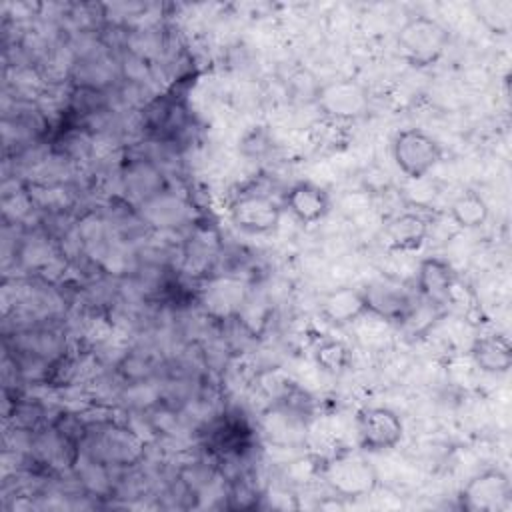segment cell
<instances>
[{"instance_id":"obj_1","label":"cell","mask_w":512,"mask_h":512,"mask_svg":"<svg viewBox=\"0 0 512 512\" xmlns=\"http://www.w3.org/2000/svg\"><path fill=\"white\" fill-rule=\"evenodd\" d=\"M320 476L336 498L342 500L364 498L378 486V472L362 450H342L326 458L322 462Z\"/></svg>"},{"instance_id":"obj_2","label":"cell","mask_w":512,"mask_h":512,"mask_svg":"<svg viewBox=\"0 0 512 512\" xmlns=\"http://www.w3.org/2000/svg\"><path fill=\"white\" fill-rule=\"evenodd\" d=\"M448 42V28L430 16H414L398 32V48L412 66L434 64L448 48Z\"/></svg>"},{"instance_id":"obj_3","label":"cell","mask_w":512,"mask_h":512,"mask_svg":"<svg viewBox=\"0 0 512 512\" xmlns=\"http://www.w3.org/2000/svg\"><path fill=\"white\" fill-rule=\"evenodd\" d=\"M442 156V144L420 128H404L392 140L394 164L410 180L424 178L442 162Z\"/></svg>"},{"instance_id":"obj_4","label":"cell","mask_w":512,"mask_h":512,"mask_svg":"<svg viewBox=\"0 0 512 512\" xmlns=\"http://www.w3.org/2000/svg\"><path fill=\"white\" fill-rule=\"evenodd\" d=\"M358 448L366 454L386 452L398 446L404 434L400 416L386 406H364L354 420Z\"/></svg>"},{"instance_id":"obj_5","label":"cell","mask_w":512,"mask_h":512,"mask_svg":"<svg viewBox=\"0 0 512 512\" xmlns=\"http://www.w3.org/2000/svg\"><path fill=\"white\" fill-rule=\"evenodd\" d=\"M512 484L504 470L486 468L460 490L458 504L468 512H500L510 506Z\"/></svg>"},{"instance_id":"obj_6","label":"cell","mask_w":512,"mask_h":512,"mask_svg":"<svg viewBox=\"0 0 512 512\" xmlns=\"http://www.w3.org/2000/svg\"><path fill=\"white\" fill-rule=\"evenodd\" d=\"M368 92L352 78L330 80L316 92L318 110L332 120H356L368 112Z\"/></svg>"},{"instance_id":"obj_7","label":"cell","mask_w":512,"mask_h":512,"mask_svg":"<svg viewBox=\"0 0 512 512\" xmlns=\"http://www.w3.org/2000/svg\"><path fill=\"white\" fill-rule=\"evenodd\" d=\"M282 206L264 192H244L230 204V220L248 234H270L278 228Z\"/></svg>"},{"instance_id":"obj_8","label":"cell","mask_w":512,"mask_h":512,"mask_svg":"<svg viewBox=\"0 0 512 512\" xmlns=\"http://www.w3.org/2000/svg\"><path fill=\"white\" fill-rule=\"evenodd\" d=\"M144 454L142 440L126 426L104 424L92 442V458L100 466H132Z\"/></svg>"},{"instance_id":"obj_9","label":"cell","mask_w":512,"mask_h":512,"mask_svg":"<svg viewBox=\"0 0 512 512\" xmlns=\"http://www.w3.org/2000/svg\"><path fill=\"white\" fill-rule=\"evenodd\" d=\"M416 288L422 300L436 308L450 304L456 288V272L452 264L440 256L420 260L416 270Z\"/></svg>"},{"instance_id":"obj_10","label":"cell","mask_w":512,"mask_h":512,"mask_svg":"<svg viewBox=\"0 0 512 512\" xmlns=\"http://www.w3.org/2000/svg\"><path fill=\"white\" fill-rule=\"evenodd\" d=\"M368 314L380 316L390 322H404L406 316L412 312L414 302L408 294V290L390 278H378L364 288Z\"/></svg>"},{"instance_id":"obj_11","label":"cell","mask_w":512,"mask_h":512,"mask_svg":"<svg viewBox=\"0 0 512 512\" xmlns=\"http://www.w3.org/2000/svg\"><path fill=\"white\" fill-rule=\"evenodd\" d=\"M318 310L328 324L348 326L368 314V304L362 288L340 286L320 298Z\"/></svg>"},{"instance_id":"obj_12","label":"cell","mask_w":512,"mask_h":512,"mask_svg":"<svg viewBox=\"0 0 512 512\" xmlns=\"http://www.w3.org/2000/svg\"><path fill=\"white\" fill-rule=\"evenodd\" d=\"M284 204L298 222L316 224L330 212V194L310 180H300L288 188Z\"/></svg>"},{"instance_id":"obj_13","label":"cell","mask_w":512,"mask_h":512,"mask_svg":"<svg viewBox=\"0 0 512 512\" xmlns=\"http://www.w3.org/2000/svg\"><path fill=\"white\" fill-rule=\"evenodd\" d=\"M428 220L416 212H402L390 218L382 228V242L390 250H418L428 236Z\"/></svg>"},{"instance_id":"obj_14","label":"cell","mask_w":512,"mask_h":512,"mask_svg":"<svg viewBox=\"0 0 512 512\" xmlns=\"http://www.w3.org/2000/svg\"><path fill=\"white\" fill-rule=\"evenodd\" d=\"M470 358L486 374H506L512 366V346L504 334H486L472 342Z\"/></svg>"},{"instance_id":"obj_15","label":"cell","mask_w":512,"mask_h":512,"mask_svg":"<svg viewBox=\"0 0 512 512\" xmlns=\"http://www.w3.org/2000/svg\"><path fill=\"white\" fill-rule=\"evenodd\" d=\"M476 20L494 36H508L512 30V0H474L470 4Z\"/></svg>"},{"instance_id":"obj_16","label":"cell","mask_w":512,"mask_h":512,"mask_svg":"<svg viewBox=\"0 0 512 512\" xmlns=\"http://www.w3.org/2000/svg\"><path fill=\"white\" fill-rule=\"evenodd\" d=\"M488 214H490V210H488L486 200L474 190H466V192L458 194L450 204L452 220L456 222V226H460L464 230L480 228L488 220Z\"/></svg>"},{"instance_id":"obj_17","label":"cell","mask_w":512,"mask_h":512,"mask_svg":"<svg viewBox=\"0 0 512 512\" xmlns=\"http://www.w3.org/2000/svg\"><path fill=\"white\" fill-rule=\"evenodd\" d=\"M244 300V290L240 280H234L230 276L210 280L206 286V306H210L214 312H234Z\"/></svg>"},{"instance_id":"obj_18","label":"cell","mask_w":512,"mask_h":512,"mask_svg":"<svg viewBox=\"0 0 512 512\" xmlns=\"http://www.w3.org/2000/svg\"><path fill=\"white\" fill-rule=\"evenodd\" d=\"M346 358V350L340 342H328L318 350V360L328 368V370H336L344 364Z\"/></svg>"}]
</instances>
